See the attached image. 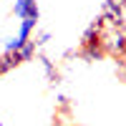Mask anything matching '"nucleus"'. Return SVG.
I'll list each match as a JSON object with an SVG mask.
<instances>
[{
	"instance_id": "nucleus-1",
	"label": "nucleus",
	"mask_w": 126,
	"mask_h": 126,
	"mask_svg": "<svg viewBox=\"0 0 126 126\" xmlns=\"http://www.w3.org/2000/svg\"><path fill=\"white\" fill-rule=\"evenodd\" d=\"M101 48L106 56H113V58H126V30H119V28H103L101 33Z\"/></svg>"
},
{
	"instance_id": "nucleus-11",
	"label": "nucleus",
	"mask_w": 126,
	"mask_h": 126,
	"mask_svg": "<svg viewBox=\"0 0 126 126\" xmlns=\"http://www.w3.org/2000/svg\"><path fill=\"white\" fill-rule=\"evenodd\" d=\"M0 126H3V124H0Z\"/></svg>"
},
{
	"instance_id": "nucleus-4",
	"label": "nucleus",
	"mask_w": 126,
	"mask_h": 126,
	"mask_svg": "<svg viewBox=\"0 0 126 126\" xmlns=\"http://www.w3.org/2000/svg\"><path fill=\"white\" fill-rule=\"evenodd\" d=\"M20 63H23V61L18 58V53H15V50H5V53L0 56V76H5V73H10L13 68H18Z\"/></svg>"
},
{
	"instance_id": "nucleus-9",
	"label": "nucleus",
	"mask_w": 126,
	"mask_h": 126,
	"mask_svg": "<svg viewBox=\"0 0 126 126\" xmlns=\"http://www.w3.org/2000/svg\"><path fill=\"white\" fill-rule=\"evenodd\" d=\"M33 43H35V48H46L50 43V33H48V30H40V33L33 38Z\"/></svg>"
},
{
	"instance_id": "nucleus-3",
	"label": "nucleus",
	"mask_w": 126,
	"mask_h": 126,
	"mask_svg": "<svg viewBox=\"0 0 126 126\" xmlns=\"http://www.w3.org/2000/svg\"><path fill=\"white\" fill-rule=\"evenodd\" d=\"M86 63H93V61H101V58H106V53H103V48H101V40H91V43H81L78 48V53Z\"/></svg>"
},
{
	"instance_id": "nucleus-2",
	"label": "nucleus",
	"mask_w": 126,
	"mask_h": 126,
	"mask_svg": "<svg viewBox=\"0 0 126 126\" xmlns=\"http://www.w3.org/2000/svg\"><path fill=\"white\" fill-rule=\"evenodd\" d=\"M13 13L15 18H33L38 20L40 18V10H38V0H15V5H13Z\"/></svg>"
},
{
	"instance_id": "nucleus-7",
	"label": "nucleus",
	"mask_w": 126,
	"mask_h": 126,
	"mask_svg": "<svg viewBox=\"0 0 126 126\" xmlns=\"http://www.w3.org/2000/svg\"><path fill=\"white\" fill-rule=\"evenodd\" d=\"M15 53H18V58L23 61V63L33 61V58L38 56V48H35V43H33V38H30V40H25V43H23V46H20V48L15 50Z\"/></svg>"
},
{
	"instance_id": "nucleus-10",
	"label": "nucleus",
	"mask_w": 126,
	"mask_h": 126,
	"mask_svg": "<svg viewBox=\"0 0 126 126\" xmlns=\"http://www.w3.org/2000/svg\"><path fill=\"white\" fill-rule=\"evenodd\" d=\"M53 126H56V121H53Z\"/></svg>"
},
{
	"instance_id": "nucleus-6",
	"label": "nucleus",
	"mask_w": 126,
	"mask_h": 126,
	"mask_svg": "<svg viewBox=\"0 0 126 126\" xmlns=\"http://www.w3.org/2000/svg\"><path fill=\"white\" fill-rule=\"evenodd\" d=\"M101 33H103V20L101 18H96L93 23L83 30V35H81V43H91V40H98L101 38Z\"/></svg>"
},
{
	"instance_id": "nucleus-5",
	"label": "nucleus",
	"mask_w": 126,
	"mask_h": 126,
	"mask_svg": "<svg viewBox=\"0 0 126 126\" xmlns=\"http://www.w3.org/2000/svg\"><path fill=\"white\" fill-rule=\"evenodd\" d=\"M35 25H38V20H33V18H23V20H20V28H18V35H15L20 46H23L25 40H30V38H33Z\"/></svg>"
},
{
	"instance_id": "nucleus-8",
	"label": "nucleus",
	"mask_w": 126,
	"mask_h": 126,
	"mask_svg": "<svg viewBox=\"0 0 126 126\" xmlns=\"http://www.w3.org/2000/svg\"><path fill=\"white\" fill-rule=\"evenodd\" d=\"M38 63L43 66V71H46V78H48L50 83H58V81H61L58 71H56V66H53V61H50L48 56H38Z\"/></svg>"
}]
</instances>
